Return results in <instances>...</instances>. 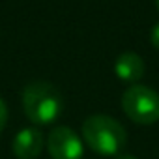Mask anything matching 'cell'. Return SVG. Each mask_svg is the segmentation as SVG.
I'll use <instances>...</instances> for the list:
<instances>
[{
  "instance_id": "4",
  "label": "cell",
  "mask_w": 159,
  "mask_h": 159,
  "mask_svg": "<svg viewBox=\"0 0 159 159\" xmlns=\"http://www.w3.org/2000/svg\"><path fill=\"white\" fill-rule=\"evenodd\" d=\"M47 152L52 159H81L84 146L71 127L56 125L47 135Z\"/></svg>"
},
{
  "instance_id": "6",
  "label": "cell",
  "mask_w": 159,
  "mask_h": 159,
  "mask_svg": "<svg viewBox=\"0 0 159 159\" xmlns=\"http://www.w3.org/2000/svg\"><path fill=\"white\" fill-rule=\"evenodd\" d=\"M144 69H146L144 60L133 51L122 52L114 62V73L124 83H137L139 79H142Z\"/></svg>"
},
{
  "instance_id": "5",
  "label": "cell",
  "mask_w": 159,
  "mask_h": 159,
  "mask_svg": "<svg viewBox=\"0 0 159 159\" xmlns=\"http://www.w3.org/2000/svg\"><path fill=\"white\" fill-rule=\"evenodd\" d=\"M43 146H45V137L38 127L21 129L11 142V150H13L15 157H19V159L39 157V153L43 152Z\"/></svg>"
},
{
  "instance_id": "8",
  "label": "cell",
  "mask_w": 159,
  "mask_h": 159,
  "mask_svg": "<svg viewBox=\"0 0 159 159\" xmlns=\"http://www.w3.org/2000/svg\"><path fill=\"white\" fill-rule=\"evenodd\" d=\"M150 41H152V45H153L155 49H159V23L152 28V32H150Z\"/></svg>"
},
{
  "instance_id": "2",
  "label": "cell",
  "mask_w": 159,
  "mask_h": 159,
  "mask_svg": "<svg viewBox=\"0 0 159 159\" xmlns=\"http://www.w3.org/2000/svg\"><path fill=\"white\" fill-rule=\"evenodd\" d=\"M83 137L90 150L99 155H118L127 142L124 125L107 114L88 116L83 124Z\"/></svg>"
},
{
  "instance_id": "7",
  "label": "cell",
  "mask_w": 159,
  "mask_h": 159,
  "mask_svg": "<svg viewBox=\"0 0 159 159\" xmlns=\"http://www.w3.org/2000/svg\"><path fill=\"white\" fill-rule=\"evenodd\" d=\"M6 122H8V107H6L4 99L0 98V131L6 127Z\"/></svg>"
},
{
  "instance_id": "10",
  "label": "cell",
  "mask_w": 159,
  "mask_h": 159,
  "mask_svg": "<svg viewBox=\"0 0 159 159\" xmlns=\"http://www.w3.org/2000/svg\"><path fill=\"white\" fill-rule=\"evenodd\" d=\"M155 2H157V8H159V0H155Z\"/></svg>"
},
{
  "instance_id": "1",
  "label": "cell",
  "mask_w": 159,
  "mask_h": 159,
  "mask_svg": "<svg viewBox=\"0 0 159 159\" xmlns=\"http://www.w3.org/2000/svg\"><path fill=\"white\" fill-rule=\"evenodd\" d=\"M62 96L58 88L47 81H34L26 84L23 92V109L30 122L36 125H47L56 122L62 114Z\"/></svg>"
},
{
  "instance_id": "3",
  "label": "cell",
  "mask_w": 159,
  "mask_h": 159,
  "mask_svg": "<svg viewBox=\"0 0 159 159\" xmlns=\"http://www.w3.org/2000/svg\"><path fill=\"white\" fill-rule=\"evenodd\" d=\"M122 109L129 120L152 125L159 120V94L144 84H131L122 96Z\"/></svg>"
},
{
  "instance_id": "9",
  "label": "cell",
  "mask_w": 159,
  "mask_h": 159,
  "mask_svg": "<svg viewBox=\"0 0 159 159\" xmlns=\"http://www.w3.org/2000/svg\"><path fill=\"white\" fill-rule=\"evenodd\" d=\"M116 159H137L135 155H131V153H118L116 155Z\"/></svg>"
}]
</instances>
